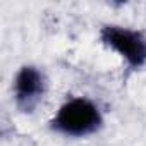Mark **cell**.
I'll list each match as a JSON object with an SVG mask.
<instances>
[{
    "label": "cell",
    "mask_w": 146,
    "mask_h": 146,
    "mask_svg": "<svg viewBox=\"0 0 146 146\" xmlns=\"http://www.w3.org/2000/svg\"><path fill=\"white\" fill-rule=\"evenodd\" d=\"M50 125L55 132L67 137H84L103 125V115L98 105L90 98L74 96L60 105Z\"/></svg>",
    "instance_id": "obj_1"
},
{
    "label": "cell",
    "mask_w": 146,
    "mask_h": 146,
    "mask_svg": "<svg viewBox=\"0 0 146 146\" xmlns=\"http://www.w3.org/2000/svg\"><path fill=\"white\" fill-rule=\"evenodd\" d=\"M100 40L105 46L119 53L131 69L146 65V31L119 24H105L100 29Z\"/></svg>",
    "instance_id": "obj_2"
},
{
    "label": "cell",
    "mask_w": 146,
    "mask_h": 146,
    "mask_svg": "<svg viewBox=\"0 0 146 146\" xmlns=\"http://www.w3.org/2000/svg\"><path fill=\"white\" fill-rule=\"evenodd\" d=\"M12 90L16 107L24 113H31L46 95V78L40 67L23 65L14 78Z\"/></svg>",
    "instance_id": "obj_3"
}]
</instances>
